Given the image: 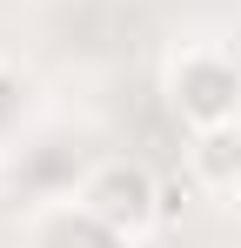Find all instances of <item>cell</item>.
I'll return each mask as SVG.
<instances>
[{
    "label": "cell",
    "instance_id": "cell-1",
    "mask_svg": "<svg viewBox=\"0 0 241 248\" xmlns=\"http://www.w3.org/2000/svg\"><path fill=\"white\" fill-rule=\"evenodd\" d=\"M80 208H87V215H101L114 235L141 242L161 215H167V188L148 174V161L120 155V161H101L87 181H80Z\"/></svg>",
    "mask_w": 241,
    "mask_h": 248
},
{
    "label": "cell",
    "instance_id": "cell-2",
    "mask_svg": "<svg viewBox=\"0 0 241 248\" xmlns=\"http://www.w3.org/2000/svg\"><path fill=\"white\" fill-rule=\"evenodd\" d=\"M174 114L188 127H214V121H235L241 114V67L228 54H214V47H195V54H181V67H174Z\"/></svg>",
    "mask_w": 241,
    "mask_h": 248
},
{
    "label": "cell",
    "instance_id": "cell-3",
    "mask_svg": "<svg viewBox=\"0 0 241 248\" xmlns=\"http://www.w3.org/2000/svg\"><path fill=\"white\" fill-rule=\"evenodd\" d=\"M195 181L201 188H221L235 195L241 188V121H214V127H195Z\"/></svg>",
    "mask_w": 241,
    "mask_h": 248
},
{
    "label": "cell",
    "instance_id": "cell-4",
    "mask_svg": "<svg viewBox=\"0 0 241 248\" xmlns=\"http://www.w3.org/2000/svg\"><path fill=\"white\" fill-rule=\"evenodd\" d=\"M34 248H127V235H114L101 215H87V208L74 202V208H60V215L40 221Z\"/></svg>",
    "mask_w": 241,
    "mask_h": 248
},
{
    "label": "cell",
    "instance_id": "cell-5",
    "mask_svg": "<svg viewBox=\"0 0 241 248\" xmlns=\"http://www.w3.org/2000/svg\"><path fill=\"white\" fill-rule=\"evenodd\" d=\"M235 202H241V188H235Z\"/></svg>",
    "mask_w": 241,
    "mask_h": 248
}]
</instances>
